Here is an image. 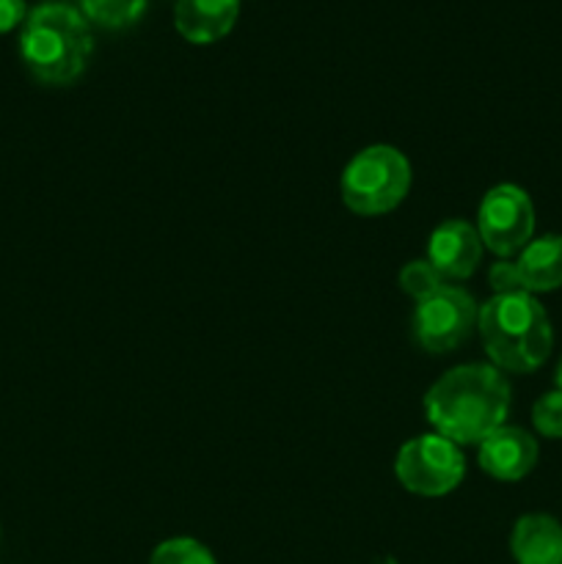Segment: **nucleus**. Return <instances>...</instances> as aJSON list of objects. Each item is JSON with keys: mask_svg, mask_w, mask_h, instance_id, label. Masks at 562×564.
Segmentation results:
<instances>
[{"mask_svg": "<svg viewBox=\"0 0 562 564\" xmlns=\"http://www.w3.org/2000/svg\"><path fill=\"white\" fill-rule=\"evenodd\" d=\"M510 551L516 564H562V527L556 518L532 512L512 527Z\"/></svg>", "mask_w": 562, "mask_h": 564, "instance_id": "11", "label": "nucleus"}, {"mask_svg": "<svg viewBox=\"0 0 562 564\" xmlns=\"http://www.w3.org/2000/svg\"><path fill=\"white\" fill-rule=\"evenodd\" d=\"M479 468L499 482H518L538 463V441L521 427H505L488 435L477 452Z\"/></svg>", "mask_w": 562, "mask_h": 564, "instance_id": "9", "label": "nucleus"}, {"mask_svg": "<svg viewBox=\"0 0 562 564\" xmlns=\"http://www.w3.org/2000/svg\"><path fill=\"white\" fill-rule=\"evenodd\" d=\"M149 564H218L215 556L204 543L193 538H171L163 540L158 549L152 551Z\"/></svg>", "mask_w": 562, "mask_h": 564, "instance_id": "14", "label": "nucleus"}, {"mask_svg": "<svg viewBox=\"0 0 562 564\" xmlns=\"http://www.w3.org/2000/svg\"><path fill=\"white\" fill-rule=\"evenodd\" d=\"M444 286V279L433 270V264L428 259H413L406 268L400 270V290L406 292L413 301H424V297L433 295L435 290Z\"/></svg>", "mask_w": 562, "mask_h": 564, "instance_id": "15", "label": "nucleus"}, {"mask_svg": "<svg viewBox=\"0 0 562 564\" xmlns=\"http://www.w3.org/2000/svg\"><path fill=\"white\" fill-rule=\"evenodd\" d=\"M532 422L543 438H562V391H549L532 408Z\"/></svg>", "mask_w": 562, "mask_h": 564, "instance_id": "16", "label": "nucleus"}, {"mask_svg": "<svg viewBox=\"0 0 562 564\" xmlns=\"http://www.w3.org/2000/svg\"><path fill=\"white\" fill-rule=\"evenodd\" d=\"M94 36L83 11L69 3H39L28 11L20 33V55L44 86H69L86 72Z\"/></svg>", "mask_w": 562, "mask_h": 564, "instance_id": "2", "label": "nucleus"}, {"mask_svg": "<svg viewBox=\"0 0 562 564\" xmlns=\"http://www.w3.org/2000/svg\"><path fill=\"white\" fill-rule=\"evenodd\" d=\"M518 275L529 295L562 286V235H543L529 242L516 259Z\"/></svg>", "mask_w": 562, "mask_h": 564, "instance_id": "12", "label": "nucleus"}, {"mask_svg": "<svg viewBox=\"0 0 562 564\" xmlns=\"http://www.w3.org/2000/svg\"><path fill=\"white\" fill-rule=\"evenodd\" d=\"M28 17L25 0H0V33L14 31Z\"/></svg>", "mask_w": 562, "mask_h": 564, "instance_id": "18", "label": "nucleus"}, {"mask_svg": "<svg viewBox=\"0 0 562 564\" xmlns=\"http://www.w3.org/2000/svg\"><path fill=\"white\" fill-rule=\"evenodd\" d=\"M479 339L496 369L527 375L549 358L554 345L549 314L529 292L494 295L479 306Z\"/></svg>", "mask_w": 562, "mask_h": 564, "instance_id": "3", "label": "nucleus"}, {"mask_svg": "<svg viewBox=\"0 0 562 564\" xmlns=\"http://www.w3.org/2000/svg\"><path fill=\"white\" fill-rule=\"evenodd\" d=\"M479 308L461 286L444 284L433 295L419 301L413 312V336L419 347L433 356L457 350L477 328Z\"/></svg>", "mask_w": 562, "mask_h": 564, "instance_id": "6", "label": "nucleus"}, {"mask_svg": "<svg viewBox=\"0 0 562 564\" xmlns=\"http://www.w3.org/2000/svg\"><path fill=\"white\" fill-rule=\"evenodd\" d=\"M395 471L402 488L433 499V496L452 494L463 482L466 457L457 444L441 438L439 433H428L402 444V449L397 452Z\"/></svg>", "mask_w": 562, "mask_h": 564, "instance_id": "5", "label": "nucleus"}, {"mask_svg": "<svg viewBox=\"0 0 562 564\" xmlns=\"http://www.w3.org/2000/svg\"><path fill=\"white\" fill-rule=\"evenodd\" d=\"M411 163L395 147H367L345 165L339 182L342 202L350 213L378 218L402 204L411 191Z\"/></svg>", "mask_w": 562, "mask_h": 564, "instance_id": "4", "label": "nucleus"}, {"mask_svg": "<svg viewBox=\"0 0 562 564\" xmlns=\"http://www.w3.org/2000/svg\"><path fill=\"white\" fill-rule=\"evenodd\" d=\"M510 386L488 364H463L441 375L424 394V416L441 438L457 446L483 444L505 424Z\"/></svg>", "mask_w": 562, "mask_h": 564, "instance_id": "1", "label": "nucleus"}, {"mask_svg": "<svg viewBox=\"0 0 562 564\" xmlns=\"http://www.w3.org/2000/svg\"><path fill=\"white\" fill-rule=\"evenodd\" d=\"M490 286H494L496 295H512V292H527L521 284V275H518L516 262H496L488 273Z\"/></svg>", "mask_w": 562, "mask_h": 564, "instance_id": "17", "label": "nucleus"}, {"mask_svg": "<svg viewBox=\"0 0 562 564\" xmlns=\"http://www.w3.org/2000/svg\"><path fill=\"white\" fill-rule=\"evenodd\" d=\"M556 389L562 391V358H560V367H556Z\"/></svg>", "mask_w": 562, "mask_h": 564, "instance_id": "19", "label": "nucleus"}, {"mask_svg": "<svg viewBox=\"0 0 562 564\" xmlns=\"http://www.w3.org/2000/svg\"><path fill=\"white\" fill-rule=\"evenodd\" d=\"M80 6L88 22L108 28V31H119V28L141 20L147 0H80Z\"/></svg>", "mask_w": 562, "mask_h": 564, "instance_id": "13", "label": "nucleus"}, {"mask_svg": "<svg viewBox=\"0 0 562 564\" xmlns=\"http://www.w3.org/2000/svg\"><path fill=\"white\" fill-rule=\"evenodd\" d=\"M479 259H483V240L466 220H444L430 235L428 262L444 281L468 279L477 270Z\"/></svg>", "mask_w": 562, "mask_h": 564, "instance_id": "8", "label": "nucleus"}, {"mask_svg": "<svg viewBox=\"0 0 562 564\" xmlns=\"http://www.w3.org/2000/svg\"><path fill=\"white\" fill-rule=\"evenodd\" d=\"M240 0H176L174 25L191 44H213L235 28Z\"/></svg>", "mask_w": 562, "mask_h": 564, "instance_id": "10", "label": "nucleus"}, {"mask_svg": "<svg viewBox=\"0 0 562 564\" xmlns=\"http://www.w3.org/2000/svg\"><path fill=\"white\" fill-rule=\"evenodd\" d=\"M477 231L485 248L507 259L521 253L534 235V207L518 185H496L483 196L477 209Z\"/></svg>", "mask_w": 562, "mask_h": 564, "instance_id": "7", "label": "nucleus"}]
</instances>
